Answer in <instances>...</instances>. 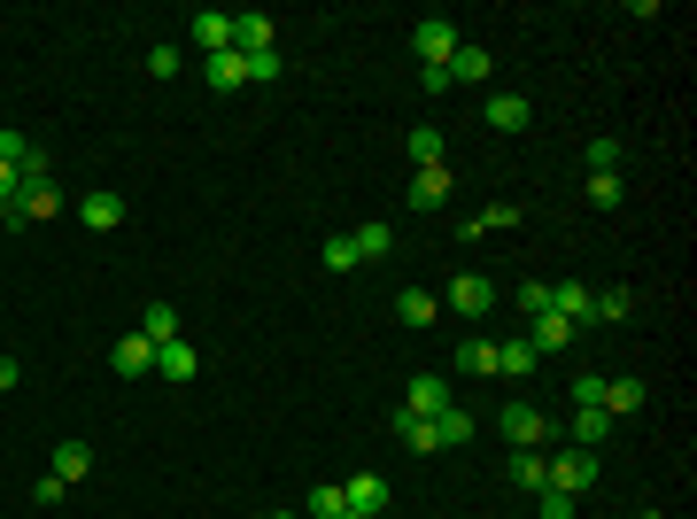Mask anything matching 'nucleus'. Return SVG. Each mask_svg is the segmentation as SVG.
Listing matches in <instances>:
<instances>
[{
  "mask_svg": "<svg viewBox=\"0 0 697 519\" xmlns=\"http://www.w3.org/2000/svg\"><path fill=\"white\" fill-rule=\"evenodd\" d=\"M411 47H418L426 70H450V55L465 47V32H458L450 16H426V24H411Z\"/></svg>",
  "mask_w": 697,
  "mask_h": 519,
  "instance_id": "nucleus-1",
  "label": "nucleus"
},
{
  "mask_svg": "<svg viewBox=\"0 0 697 519\" xmlns=\"http://www.w3.org/2000/svg\"><path fill=\"white\" fill-rule=\"evenodd\" d=\"M519 341H528L535 357H558V350H574V341H581V326L558 318V310H543V318H528V333H519Z\"/></svg>",
  "mask_w": 697,
  "mask_h": 519,
  "instance_id": "nucleus-2",
  "label": "nucleus"
},
{
  "mask_svg": "<svg viewBox=\"0 0 697 519\" xmlns=\"http://www.w3.org/2000/svg\"><path fill=\"white\" fill-rule=\"evenodd\" d=\"M187 39H194L202 62H210V55H233V16H225V9H194V16H187Z\"/></svg>",
  "mask_w": 697,
  "mask_h": 519,
  "instance_id": "nucleus-3",
  "label": "nucleus"
},
{
  "mask_svg": "<svg viewBox=\"0 0 697 519\" xmlns=\"http://www.w3.org/2000/svg\"><path fill=\"white\" fill-rule=\"evenodd\" d=\"M504 443H511V450H543V443H551V418H543L535 403H504Z\"/></svg>",
  "mask_w": 697,
  "mask_h": 519,
  "instance_id": "nucleus-4",
  "label": "nucleus"
},
{
  "mask_svg": "<svg viewBox=\"0 0 697 519\" xmlns=\"http://www.w3.org/2000/svg\"><path fill=\"white\" fill-rule=\"evenodd\" d=\"M458 396H450V380H434V373H411V388H403V403L395 411H411V418H434V411H450Z\"/></svg>",
  "mask_w": 697,
  "mask_h": 519,
  "instance_id": "nucleus-5",
  "label": "nucleus"
},
{
  "mask_svg": "<svg viewBox=\"0 0 697 519\" xmlns=\"http://www.w3.org/2000/svg\"><path fill=\"white\" fill-rule=\"evenodd\" d=\"M589 481H596V450H558V458H551V481H543V488H566V496H581Z\"/></svg>",
  "mask_w": 697,
  "mask_h": 519,
  "instance_id": "nucleus-6",
  "label": "nucleus"
},
{
  "mask_svg": "<svg viewBox=\"0 0 697 519\" xmlns=\"http://www.w3.org/2000/svg\"><path fill=\"white\" fill-rule=\"evenodd\" d=\"M450 310H458V318H488V310H496V287H488L481 272H458V280H450Z\"/></svg>",
  "mask_w": 697,
  "mask_h": 519,
  "instance_id": "nucleus-7",
  "label": "nucleus"
},
{
  "mask_svg": "<svg viewBox=\"0 0 697 519\" xmlns=\"http://www.w3.org/2000/svg\"><path fill=\"white\" fill-rule=\"evenodd\" d=\"M78 225H85V233H117V225H125V194H109V187H94V194H85V202H78Z\"/></svg>",
  "mask_w": 697,
  "mask_h": 519,
  "instance_id": "nucleus-8",
  "label": "nucleus"
},
{
  "mask_svg": "<svg viewBox=\"0 0 697 519\" xmlns=\"http://www.w3.org/2000/svg\"><path fill=\"white\" fill-rule=\"evenodd\" d=\"M109 365H117V380H147L155 373V341L147 333H125L117 350H109Z\"/></svg>",
  "mask_w": 697,
  "mask_h": 519,
  "instance_id": "nucleus-9",
  "label": "nucleus"
},
{
  "mask_svg": "<svg viewBox=\"0 0 697 519\" xmlns=\"http://www.w3.org/2000/svg\"><path fill=\"white\" fill-rule=\"evenodd\" d=\"M194 373H202V357L187 350V333H179V341H163V350H155V380H170V388H187Z\"/></svg>",
  "mask_w": 697,
  "mask_h": 519,
  "instance_id": "nucleus-10",
  "label": "nucleus"
},
{
  "mask_svg": "<svg viewBox=\"0 0 697 519\" xmlns=\"http://www.w3.org/2000/svg\"><path fill=\"white\" fill-rule=\"evenodd\" d=\"M528 125H535L528 94H488V132H528Z\"/></svg>",
  "mask_w": 697,
  "mask_h": 519,
  "instance_id": "nucleus-11",
  "label": "nucleus"
},
{
  "mask_svg": "<svg viewBox=\"0 0 697 519\" xmlns=\"http://www.w3.org/2000/svg\"><path fill=\"white\" fill-rule=\"evenodd\" d=\"M651 403V388L636 380V373H621V380H604V418H636Z\"/></svg>",
  "mask_w": 697,
  "mask_h": 519,
  "instance_id": "nucleus-12",
  "label": "nucleus"
},
{
  "mask_svg": "<svg viewBox=\"0 0 697 519\" xmlns=\"http://www.w3.org/2000/svg\"><path fill=\"white\" fill-rule=\"evenodd\" d=\"M341 496H349V511H357V519H380V511H388V481H380V473L341 481Z\"/></svg>",
  "mask_w": 697,
  "mask_h": 519,
  "instance_id": "nucleus-13",
  "label": "nucleus"
},
{
  "mask_svg": "<svg viewBox=\"0 0 697 519\" xmlns=\"http://www.w3.org/2000/svg\"><path fill=\"white\" fill-rule=\"evenodd\" d=\"M589 303H596V287H589V280H558V287H551V310H558V318H574L581 333H589Z\"/></svg>",
  "mask_w": 697,
  "mask_h": 519,
  "instance_id": "nucleus-14",
  "label": "nucleus"
},
{
  "mask_svg": "<svg viewBox=\"0 0 697 519\" xmlns=\"http://www.w3.org/2000/svg\"><path fill=\"white\" fill-rule=\"evenodd\" d=\"M349 248H357V264H388V256H395V225H357V233H349Z\"/></svg>",
  "mask_w": 697,
  "mask_h": 519,
  "instance_id": "nucleus-15",
  "label": "nucleus"
},
{
  "mask_svg": "<svg viewBox=\"0 0 697 519\" xmlns=\"http://www.w3.org/2000/svg\"><path fill=\"white\" fill-rule=\"evenodd\" d=\"M426 426H434V450H465V443H473V411H458V403L434 411Z\"/></svg>",
  "mask_w": 697,
  "mask_h": 519,
  "instance_id": "nucleus-16",
  "label": "nucleus"
},
{
  "mask_svg": "<svg viewBox=\"0 0 697 519\" xmlns=\"http://www.w3.org/2000/svg\"><path fill=\"white\" fill-rule=\"evenodd\" d=\"M450 202V170L434 163V170H411V210H442Z\"/></svg>",
  "mask_w": 697,
  "mask_h": 519,
  "instance_id": "nucleus-17",
  "label": "nucleus"
},
{
  "mask_svg": "<svg viewBox=\"0 0 697 519\" xmlns=\"http://www.w3.org/2000/svg\"><path fill=\"white\" fill-rule=\"evenodd\" d=\"M202 78L217 85V94H240V85H248V62H240V47H233V55H210V62H202Z\"/></svg>",
  "mask_w": 697,
  "mask_h": 519,
  "instance_id": "nucleus-18",
  "label": "nucleus"
},
{
  "mask_svg": "<svg viewBox=\"0 0 697 519\" xmlns=\"http://www.w3.org/2000/svg\"><path fill=\"white\" fill-rule=\"evenodd\" d=\"M535 365H543V357H535V350H528L519 333H511V341H496V373H504V380H528Z\"/></svg>",
  "mask_w": 697,
  "mask_h": 519,
  "instance_id": "nucleus-19",
  "label": "nucleus"
},
{
  "mask_svg": "<svg viewBox=\"0 0 697 519\" xmlns=\"http://www.w3.org/2000/svg\"><path fill=\"white\" fill-rule=\"evenodd\" d=\"M488 70H496V62H488V47H473V39H465V47L450 55V85H481Z\"/></svg>",
  "mask_w": 697,
  "mask_h": 519,
  "instance_id": "nucleus-20",
  "label": "nucleus"
},
{
  "mask_svg": "<svg viewBox=\"0 0 697 519\" xmlns=\"http://www.w3.org/2000/svg\"><path fill=\"white\" fill-rule=\"evenodd\" d=\"M543 481H551V458H543V450H511V488H528V496H535Z\"/></svg>",
  "mask_w": 697,
  "mask_h": 519,
  "instance_id": "nucleus-21",
  "label": "nucleus"
},
{
  "mask_svg": "<svg viewBox=\"0 0 697 519\" xmlns=\"http://www.w3.org/2000/svg\"><path fill=\"white\" fill-rule=\"evenodd\" d=\"M85 473H94V450H85V443H55V481L70 488V481H85Z\"/></svg>",
  "mask_w": 697,
  "mask_h": 519,
  "instance_id": "nucleus-22",
  "label": "nucleus"
},
{
  "mask_svg": "<svg viewBox=\"0 0 697 519\" xmlns=\"http://www.w3.org/2000/svg\"><path fill=\"white\" fill-rule=\"evenodd\" d=\"M613 443V418L604 411H574V450H604Z\"/></svg>",
  "mask_w": 697,
  "mask_h": 519,
  "instance_id": "nucleus-23",
  "label": "nucleus"
},
{
  "mask_svg": "<svg viewBox=\"0 0 697 519\" xmlns=\"http://www.w3.org/2000/svg\"><path fill=\"white\" fill-rule=\"evenodd\" d=\"M16 217H24V225L55 217V179H39V187H16Z\"/></svg>",
  "mask_w": 697,
  "mask_h": 519,
  "instance_id": "nucleus-24",
  "label": "nucleus"
},
{
  "mask_svg": "<svg viewBox=\"0 0 697 519\" xmlns=\"http://www.w3.org/2000/svg\"><path fill=\"white\" fill-rule=\"evenodd\" d=\"M140 333L155 341V350H163V341H179V310H170V303H147V310H140Z\"/></svg>",
  "mask_w": 697,
  "mask_h": 519,
  "instance_id": "nucleus-25",
  "label": "nucleus"
},
{
  "mask_svg": "<svg viewBox=\"0 0 697 519\" xmlns=\"http://www.w3.org/2000/svg\"><path fill=\"white\" fill-rule=\"evenodd\" d=\"M581 163H589V179H621V140H589Z\"/></svg>",
  "mask_w": 697,
  "mask_h": 519,
  "instance_id": "nucleus-26",
  "label": "nucleus"
},
{
  "mask_svg": "<svg viewBox=\"0 0 697 519\" xmlns=\"http://www.w3.org/2000/svg\"><path fill=\"white\" fill-rule=\"evenodd\" d=\"M519 217H528V210H511V202H496V210H481V217H465L458 233H465V240H481V233H504V225H519Z\"/></svg>",
  "mask_w": 697,
  "mask_h": 519,
  "instance_id": "nucleus-27",
  "label": "nucleus"
},
{
  "mask_svg": "<svg viewBox=\"0 0 697 519\" xmlns=\"http://www.w3.org/2000/svg\"><path fill=\"white\" fill-rule=\"evenodd\" d=\"M240 62H248V85H280V78H287V55H280V47H264V55H240Z\"/></svg>",
  "mask_w": 697,
  "mask_h": 519,
  "instance_id": "nucleus-28",
  "label": "nucleus"
},
{
  "mask_svg": "<svg viewBox=\"0 0 697 519\" xmlns=\"http://www.w3.org/2000/svg\"><path fill=\"white\" fill-rule=\"evenodd\" d=\"M403 155H411L418 170H434V163H442V132H434V125H418V132L403 140Z\"/></svg>",
  "mask_w": 697,
  "mask_h": 519,
  "instance_id": "nucleus-29",
  "label": "nucleus"
},
{
  "mask_svg": "<svg viewBox=\"0 0 697 519\" xmlns=\"http://www.w3.org/2000/svg\"><path fill=\"white\" fill-rule=\"evenodd\" d=\"M395 318H403V326H434V295H426V287H403V295H395Z\"/></svg>",
  "mask_w": 697,
  "mask_h": 519,
  "instance_id": "nucleus-30",
  "label": "nucleus"
},
{
  "mask_svg": "<svg viewBox=\"0 0 697 519\" xmlns=\"http://www.w3.org/2000/svg\"><path fill=\"white\" fill-rule=\"evenodd\" d=\"M566 403H574V411H604V373H574Z\"/></svg>",
  "mask_w": 697,
  "mask_h": 519,
  "instance_id": "nucleus-31",
  "label": "nucleus"
},
{
  "mask_svg": "<svg viewBox=\"0 0 697 519\" xmlns=\"http://www.w3.org/2000/svg\"><path fill=\"white\" fill-rule=\"evenodd\" d=\"M628 310H636V303H628V287H613V295H596V303H589V326H621Z\"/></svg>",
  "mask_w": 697,
  "mask_h": 519,
  "instance_id": "nucleus-32",
  "label": "nucleus"
},
{
  "mask_svg": "<svg viewBox=\"0 0 697 519\" xmlns=\"http://www.w3.org/2000/svg\"><path fill=\"white\" fill-rule=\"evenodd\" d=\"M458 373H496V341H458Z\"/></svg>",
  "mask_w": 697,
  "mask_h": 519,
  "instance_id": "nucleus-33",
  "label": "nucleus"
},
{
  "mask_svg": "<svg viewBox=\"0 0 697 519\" xmlns=\"http://www.w3.org/2000/svg\"><path fill=\"white\" fill-rule=\"evenodd\" d=\"M318 264H326V272H357V248H349V233H333V240L318 248Z\"/></svg>",
  "mask_w": 697,
  "mask_h": 519,
  "instance_id": "nucleus-34",
  "label": "nucleus"
},
{
  "mask_svg": "<svg viewBox=\"0 0 697 519\" xmlns=\"http://www.w3.org/2000/svg\"><path fill=\"white\" fill-rule=\"evenodd\" d=\"M349 511V496H341V481H326L318 496H310V519H341Z\"/></svg>",
  "mask_w": 697,
  "mask_h": 519,
  "instance_id": "nucleus-35",
  "label": "nucleus"
},
{
  "mask_svg": "<svg viewBox=\"0 0 697 519\" xmlns=\"http://www.w3.org/2000/svg\"><path fill=\"white\" fill-rule=\"evenodd\" d=\"M551 310V280H528V287H519V318H543Z\"/></svg>",
  "mask_w": 697,
  "mask_h": 519,
  "instance_id": "nucleus-36",
  "label": "nucleus"
},
{
  "mask_svg": "<svg viewBox=\"0 0 697 519\" xmlns=\"http://www.w3.org/2000/svg\"><path fill=\"white\" fill-rule=\"evenodd\" d=\"M535 511H543V519H574V496H566V488H535Z\"/></svg>",
  "mask_w": 697,
  "mask_h": 519,
  "instance_id": "nucleus-37",
  "label": "nucleus"
},
{
  "mask_svg": "<svg viewBox=\"0 0 697 519\" xmlns=\"http://www.w3.org/2000/svg\"><path fill=\"white\" fill-rule=\"evenodd\" d=\"M147 70H155V78H179L187 55H179V47H147Z\"/></svg>",
  "mask_w": 697,
  "mask_h": 519,
  "instance_id": "nucleus-38",
  "label": "nucleus"
},
{
  "mask_svg": "<svg viewBox=\"0 0 697 519\" xmlns=\"http://www.w3.org/2000/svg\"><path fill=\"white\" fill-rule=\"evenodd\" d=\"M24 155H32V140H24V132H9V125H0V163H9V170H16Z\"/></svg>",
  "mask_w": 697,
  "mask_h": 519,
  "instance_id": "nucleus-39",
  "label": "nucleus"
},
{
  "mask_svg": "<svg viewBox=\"0 0 697 519\" xmlns=\"http://www.w3.org/2000/svg\"><path fill=\"white\" fill-rule=\"evenodd\" d=\"M589 202L596 210H621V179H589Z\"/></svg>",
  "mask_w": 697,
  "mask_h": 519,
  "instance_id": "nucleus-40",
  "label": "nucleus"
},
{
  "mask_svg": "<svg viewBox=\"0 0 697 519\" xmlns=\"http://www.w3.org/2000/svg\"><path fill=\"white\" fill-rule=\"evenodd\" d=\"M16 380H24V365H16V357H0V396H9Z\"/></svg>",
  "mask_w": 697,
  "mask_h": 519,
  "instance_id": "nucleus-41",
  "label": "nucleus"
},
{
  "mask_svg": "<svg viewBox=\"0 0 697 519\" xmlns=\"http://www.w3.org/2000/svg\"><path fill=\"white\" fill-rule=\"evenodd\" d=\"M9 202H16V170H9V163H0V210H9Z\"/></svg>",
  "mask_w": 697,
  "mask_h": 519,
  "instance_id": "nucleus-42",
  "label": "nucleus"
},
{
  "mask_svg": "<svg viewBox=\"0 0 697 519\" xmlns=\"http://www.w3.org/2000/svg\"><path fill=\"white\" fill-rule=\"evenodd\" d=\"M264 519H295V511H264Z\"/></svg>",
  "mask_w": 697,
  "mask_h": 519,
  "instance_id": "nucleus-43",
  "label": "nucleus"
},
{
  "mask_svg": "<svg viewBox=\"0 0 697 519\" xmlns=\"http://www.w3.org/2000/svg\"><path fill=\"white\" fill-rule=\"evenodd\" d=\"M341 519H357V511H341Z\"/></svg>",
  "mask_w": 697,
  "mask_h": 519,
  "instance_id": "nucleus-44",
  "label": "nucleus"
}]
</instances>
